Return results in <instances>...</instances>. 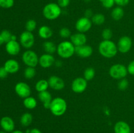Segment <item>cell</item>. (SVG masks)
Segmentation results:
<instances>
[{"mask_svg": "<svg viewBox=\"0 0 134 133\" xmlns=\"http://www.w3.org/2000/svg\"><path fill=\"white\" fill-rule=\"evenodd\" d=\"M102 3L103 7L109 9L113 7V6L115 4V0H104Z\"/></svg>", "mask_w": 134, "mask_h": 133, "instance_id": "obj_36", "label": "cell"}, {"mask_svg": "<svg viewBox=\"0 0 134 133\" xmlns=\"http://www.w3.org/2000/svg\"><path fill=\"white\" fill-rule=\"evenodd\" d=\"M23 104L25 108L27 109L34 110L37 106V102L34 96H30L24 99Z\"/></svg>", "mask_w": 134, "mask_h": 133, "instance_id": "obj_23", "label": "cell"}, {"mask_svg": "<svg viewBox=\"0 0 134 133\" xmlns=\"http://www.w3.org/2000/svg\"><path fill=\"white\" fill-rule=\"evenodd\" d=\"M0 104H1V100H0Z\"/></svg>", "mask_w": 134, "mask_h": 133, "instance_id": "obj_49", "label": "cell"}, {"mask_svg": "<svg viewBox=\"0 0 134 133\" xmlns=\"http://www.w3.org/2000/svg\"><path fill=\"white\" fill-rule=\"evenodd\" d=\"M102 37L103 40H111L113 37V31L109 28L104 29L102 31Z\"/></svg>", "mask_w": 134, "mask_h": 133, "instance_id": "obj_33", "label": "cell"}, {"mask_svg": "<svg viewBox=\"0 0 134 133\" xmlns=\"http://www.w3.org/2000/svg\"><path fill=\"white\" fill-rule=\"evenodd\" d=\"M57 53L63 59H69L75 53V46L71 41H62L57 46Z\"/></svg>", "mask_w": 134, "mask_h": 133, "instance_id": "obj_3", "label": "cell"}, {"mask_svg": "<svg viewBox=\"0 0 134 133\" xmlns=\"http://www.w3.org/2000/svg\"><path fill=\"white\" fill-rule=\"evenodd\" d=\"M75 53L81 58H88L92 55L93 49L87 44L75 46Z\"/></svg>", "mask_w": 134, "mask_h": 133, "instance_id": "obj_15", "label": "cell"}, {"mask_svg": "<svg viewBox=\"0 0 134 133\" xmlns=\"http://www.w3.org/2000/svg\"><path fill=\"white\" fill-rule=\"evenodd\" d=\"M38 98H39V100L43 102V107L45 109L49 110L50 107H51V102H52V99H53L51 93L48 91H42V92L39 93Z\"/></svg>", "mask_w": 134, "mask_h": 133, "instance_id": "obj_18", "label": "cell"}, {"mask_svg": "<svg viewBox=\"0 0 134 133\" xmlns=\"http://www.w3.org/2000/svg\"><path fill=\"white\" fill-rule=\"evenodd\" d=\"M20 44L24 48L29 50L35 44V37L32 32L25 31L20 35Z\"/></svg>", "mask_w": 134, "mask_h": 133, "instance_id": "obj_7", "label": "cell"}, {"mask_svg": "<svg viewBox=\"0 0 134 133\" xmlns=\"http://www.w3.org/2000/svg\"><path fill=\"white\" fill-rule=\"evenodd\" d=\"M88 81L82 77L75 78L71 83V89L75 93H82L86 89Z\"/></svg>", "mask_w": 134, "mask_h": 133, "instance_id": "obj_10", "label": "cell"}, {"mask_svg": "<svg viewBox=\"0 0 134 133\" xmlns=\"http://www.w3.org/2000/svg\"><path fill=\"white\" fill-rule=\"evenodd\" d=\"M49 87L56 91H60L63 89L65 87V82L64 80L58 76L53 75L50 76L48 80Z\"/></svg>", "mask_w": 134, "mask_h": 133, "instance_id": "obj_12", "label": "cell"}, {"mask_svg": "<svg viewBox=\"0 0 134 133\" xmlns=\"http://www.w3.org/2000/svg\"><path fill=\"white\" fill-rule=\"evenodd\" d=\"M30 133H42V132L39 129H36V128H34V129H31Z\"/></svg>", "mask_w": 134, "mask_h": 133, "instance_id": "obj_42", "label": "cell"}, {"mask_svg": "<svg viewBox=\"0 0 134 133\" xmlns=\"http://www.w3.org/2000/svg\"><path fill=\"white\" fill-rule=\"evenodd\" d=\"M59 35L62 38L67 39V38L71 37V32L70 29L68 27H62V28L60 29V31H59Z\"/></svg>", "mask_w": 134, "mask_h": 133, "instance_id": "obj_32", "label": "cell"}, {"mask_svg": "<svg viewBox=\"0 0 134 133\" xmlns=\"http://www.w3.org/2000/svg\"><path fill=\"white\" fill-rule=\"evenodd\" d=\"M115 4L119 7H124L126 6L130 2V0H115Z\"/></svg>", "mask_w": 134, "mask_h": 133, "instance_id": "obj_40", "label": "cell"}, {"mask_svg": "<svg viewBox=\"0 0 134 133\" xmlns=\"http://www.w3.org/2000/svg\"><path fill=\"white\" fill-rule=\"evenodd\" d=\"M20 44L17 40H10L5 44V50L10 56H16L20 52Z\"/></svg>", "mask_w": 134, "mask_h": 133, "instance_id": "obj_16", "label": "cell"}, {"mask_svg": "<svg viewBox=\"0 0 134 133\" xmlns=\"http://www.w3.org/2000/svg\"><path fill=\"white\" fill-rule=\"evenodd\" d=\"M43 48L46 53H50V54H53L57 51V46L53 42L48 41V40L44 42L43 44Z\"/></svg>", "mask_w": 134, "mask_h": 133, "instance_id": "obj_24", "label": "cell"}, {"mask_svg": "<svg viewBox=\"0 0 134 133\" xmlns=\"http://www.w3.org/2000/svg\"><path fill=\"white\" fill-rule=\"evenodd\" d=\"M39 58L37 54L34 51L27 50L25 51L22 56V60L27 66L35 67L39 64Z\"/></svg>", "mask_w": 134, "mask_h": 133, "instance_id": "obj_6", "label": "cell"}, {"mask_svg": "<svg viewBox=\"0 0 134 133\" xmlns=\"http://www.w3.org/2000/svg\"><path fill=\"white\" fill-rule=\"evenodd\" d=\"M129 86V82L126 78H123L119 80L118 82V88L121 91H124Z\"/></svg>", "mask_w": 134, "mask_h": 133, "instance_id": "obj_34", "label": "cell"}, {"mask_svg": "<svg viewBox=\"0 0 134 133\" xmlns=\"http://www.w3.org/2000/svg\"><path fill=\"white\" fill-rule=\"evenodd\" d=\"M35 75H36V70L35 67L27 66L24 71V76L25 78L27 80L33 79Z\"/></svg>", "mask_w": 134, "mask_h": 133, "instance_id": "obj_28", "label": "cell"}, {"mask_svg": "<svg viewBox=\"0 0 134 133\" xmlns=\"http://www.w3.org/2000/svg\"><path fill=\"white\" fill-rule=\"evenodd\" d=\"M99 53L105 58L111 59L117 54V46L111 40H103L99 43L98 46Z\"/></svg>", "mask_w": 134, "mask_h": 133, "instance_id": "obj_1", "label": "cell"}, {"mask_svg": "<svg viewBox=\"0 0 134 133\" xmlns=\"http://www.w3.org/2000/svg\"><path fill=\"white\" fill-rule=\"evenodd\" d=\"M0 133H8V132H7L5 131V130H1V131H0Z\"/></svg>", "mask_w": 134, "mask_h": 133, "instance_id": "obj_47", "label": "cell"}, {"mask_svg": "<svg viewBox=\"0 0 134 133\" xmlns=\"http://www.w3.org/2000/svg\"><path fill=\"white\" fill-rule=\"evenodd\" d=\"M124 10L122 7H116L111 11V17L115 21H119L124 17Z\"/></svg>", "mask_w": 134, "mask_h": 133, "instance_id": "obj_22", "label": "cell"}, {"mask_svg": "<svg viewBox=\"0 0 134 133\" xmlns=\"http://www.w3.org/2000/svg\"><path fill=\"white\" fill-rule=\"evenodd\" d=\"M0 126L3 130H5L7 132H12L14 130L15 124L13 119L9 116H4L0 120Z\"/></svg>", "mask_w": 134, "mask_h": 133, "instance_id": "obj_14", "label": "cell"}, {"mask_svg": "<svg viewBox=\"0 0 134 133\" xmlns=\"http://www.w3.org/2000/svg\"><path fill=\"white\" fill-rule=\"evenodd\" d=\"M109 73L111 77L115 80H120L125 78L128 74L127 67L123 64H115L110 67Z\"/></svg>", "mask_w": 134, "mask_h": 133, "instance_id": "obj_5", "label": "cell"}, {"mask_svg": "<svg viewBox=\"0 0 134 133\" xmlns=\"http://www.w3.org/2000/svg\"><path fill=\"white\" fill-rule=\"evenodd\" d=\"M33 121V116L29 112H26L21 116L20 122L23 126H28Z\"/></svg>", "mask_w": 134, "mask_h": 133, "instance_id": "obj_25", "label": "cell"}, {"mask_svg": "<svg viewBox=\"0 0 134 133\" xmlns=\"http://www.w3.org/2000/svg\"><path fill=\"white\" fill-rule=\"evenodd\" d=\"M3 66L9 74H15L20 69L19 63L14 59L7 60Z\"/></svg>", "mask_w": 134, "mask_h": 133, "instance_id": "obj_19", "label": "cell"}, {"mask_svg": "<svg viewBox=\"0 0 134 133\" xmlns=\"http://www.w3.org/2000/svg\"><path fill=\"white\" fill-rule=\"evenodd\" d=\"M14 91L16 95L22 99H25L31 96V87L27 83L24 82H20L17 83L14 87Z\"/></svg>", "mask_w": 134, "mask_h": 133, "instance_id": "obj_9", "label": "cell"}, {"mask_svg": "<svg viewBox=\"0 0 134 133\" xmlns=\"http://www.w3.org/2000/svg\"><path fill=\"white\" fill-rule=\"evenodd\" d=\"M83 1L86 3H88V2H90V1H91V0H83Z\"/></svg>", "mask_w": 134, "mask_h": 133, "instance_id": "obj_46", "label": "cell"}, {"mask_svg": "<svg viewBox=\"0 0 134 133\" xmlns=\"http://www.w3.org/2000/svg\"><path fill=\"white\" fill-rule=\"evenodd\" d=\"M14 4V0H0V7L4 9H10Z\"/></svg>", "mask_w": 134, "mask_h": 133, "instance_id": "obj_35", "label": "cell"}, {"mask_svg": "<svg viewBox=\"0 0 134 133\" xmlns=\"http://www.w3.org/2000/svg\"><path fill=\"white\" fill-rule=\"evenodd\" d=\"M91 20L92 23H94L96 26H102L105 21V17L102 13H96L93 15Z\"/></svg>", "mask_w": 134, "mask_h": 133, "instance_id": "obj_27", "label": "cell"}, {"mask_svg": "<svg viewBox=\"0 0 134 133\" xmlns=\"http://www.w3.org/2000/svg\"><path fill=\"white\" fill-rule=\"evenodd\" d=\"M92 26V22L88 18L83 16L77 20L75 23V28L79 33H85L91 29Z\"/></svg>", "mask_w": 134, "mask_h": 133, "instance_id": "obj_11", "label": "cell"}, {"mask_svg": "<svg viewBox=\"0 0 134 133\" xmlns=\"http://www.w3.org/2000/svg\"><path fill=\"white\" fill-rule=\"evenodd\" d=\"M1 36L2 37L3 39L4 40V43H7L8 42H9L10 40H11V38H12V35L13 34L7 29H4L0 33Z\"/></svg>", "mask_w": 134, "mask_h": 133, "instance_id": "obj_31", "label": "cell"}, {"mask_svg": "<svg viewBox=\"0 0 134 133\" xmlns=\"http://www.w3.org/2000/svg\"><path fill=\"white\" fill-rule=\"evenodd\" d=\"M3 43H4L3 39L2 37H1V35H0V46H1L2 45V44H3Z\"/></svg>", "mask_w": 134, "mask_h": 133, "instance_id": "obj_44", "label": "cell"}, {"mask_svg": "<svg viewBox=\"0 0 134 133\" xmlns=\"http://www.w3.org/2000/svg\"><path fill=\"white\" fill-rule=\"evenodd\" d=\"M118 51L122 53H126L130 52L132 47V40L130 37L124 35L121 37L118 41Z\"/></svg>", "mask_w": 134, "mask_h": 133, "instance_id": "obj_8", "label": "cell"}, {"mask_svg": "<svg viewBox=\"0 0 134 133\" xmlns=\"http://www.w3.org/2000/svg\"><path fill=\"white\" fill-rule=\"evenodd\" d=\"M93 15H94V14H93V12L91 9H86V11H85V17H86V18H88L90 19V18H92V17L93 16Z\"/></svg>", "mask_w": 134, "mask_h": 133, "instance_id": "obj_41", "label": "cell"}, {"mask_svg": "<svg viewBox=\"0 0 134 133\" xmlns=\"http://www.w3.org/2000/svg\"><path fill=\"white\" fill-rule=\"evenodd\" d=\"M127 70H128V74L134 76V60L131 61L128 64V66H127Z\"/></svg>", "mask_w": 134, "mask_h": 133, "instance_id": "obj_38", "label": "cell"}, {"mask_svg": "<svg viewBox=\"0 0 134 133\" xmlns=\"http://www.w3.org/2000/svg\"><path fill=\"white\" fill-rule=\"evenodd\" d=\"M48 87H49V84H48V80H46L44 79L39 80V81L36 82L35 86V89L39 93L47 91Z\"/></svg>", "mask_w": 134, "mask_h": 133, "instance_id": "obj_26", "label": "cell"}, {"mask_svg": "<svg viewBox=\"0 0 134 133\" xmlns=\"http://www.w3.org/2000/svg\"><path fill=\"white\" fill-rule=\"evenodd\" d=\"M99 1H100V2H101V3H102V2H103V1H104V0H99Z\"/></svg>", "mask_w": 134, "mask_h": 133, "instance_id": "obj_48", "label": "cell"}, {"mask_svg": "<svg viewBox=\"0 0 134 133\" xmlns=\"http://www.w3.org/2000/svg\"><path fill=\"white\" fill-rule=\"evenodd\" d=\"M56 66H58V67H60V66L62 65V62L60 61H58L56 63Z\"/></svg>", "mask_w": 134, "mask_h": 133, "instance_id": "obj_45", "label": "cell"}, {"mask_svg": "<svg viewBox=\"0 0 134 133\" xmlns=\"http://www.w3.org/2000/svg\"><path fill=\"white\" fill-rule=\"evenodd\" d=\"M10 133H24V132H22V130H13L12 132Z\"/></svg>", "mask_w": 134, "mask_h": 133, "instance_id": "obj_43", "label": "cell"}, {"mask_svg": "<svg viewBox=\"0 0 134 133\" xmlns=\"http://www.w3.org/2000/svg\"><path fill=\"white\" fill-rule=\"evenodd\" d=\"M96 72L94 68L88 67L84 72V78L87 81L92 80L95 76Z\"/></svg>", "mask_w": 134, "mask_h": 133, "instance_id": "obj_29", "label": "cell"}, {"mask_svg": "<svg viewBox=\"0 0 134 133\" xmlns=\"http://www.w3.org/2000/svg\"><path fill=\"white\" fill-rule=\"evenodd\" d=\"M38 35L39 37L43 39H48L52 37L53 35L52 29L47 26H42L38 30Z\"/></svg>", "mask_w": 134, "mask_h": 133, "instance_id": "obj_21", "label": "cell"}, {"mask_svg": "<svg viewBox=\"0 0 134 133\" xmlns=\"http://www.w3.org/2000/svg\"><path fill=\"white\" fill-rule=\"evenodd\" d=\"M56 61L52 56L50 53H44L39 58V65L43 69H48L52 66L55 63Z\"/></svg>", "mask_w": 134, "mask_h": 133, "instance_id": "obj_13", "label": "cell"}, {"mask_svg": "<svg viewBox=\"0 0 134 133\" xmlns=\"http://www.w3.org/2000/svg\"><path fill=\"white\" fill-rule=\"evenodd\" d=\"M37 27V22L35 20L30 19L26 22L25 24V28L26 31L33 32Z\"/></svg>", "mask_w": 134, "mask_h": 133, "instance_id": "obj_30", "label": "cell"}, {"mask_svg": "<svg viewBox=\"0 0 134 133\" xmlns=\"http://www.w3.org/2000/svg\"><path fill=\"white\" fill-rule=\"evenodd\" d=\"M8 74L9 73L4 66L0 67V79H5L7 77Z\"/></svg>", "mask_w": 134, "mask_h": 133, "instance_id": "obj_39", "label": "cell"}, {"mask_svg": "<svg viewBox=\"0 0 134 133\" xmlns=\"http://www.w3.org/2000/svg\"><path fill=\"white\" fill-rule=\"evenodd\" d=\"M68 109V104L65 99L62 97H56L51 102L50 111L55 116H63Z\"/></svg>", "mask_w": 134, "mask_h": 133, "instance_id": "obj_2", "label": "cell"}, {"mask_svg": "<svg viewBox=\"0 0 134 133\" xmlns=\"http://www.w3.org/2000/svg\"><path fill=\"white\" fill-rule=\"evenodd\" d=\"M70 41L73 43L75 46H82L86 44L87 37L85 33L78 32L71 35L70 37Z\"/></svg>", "mask_w": 134, "mask_h": 133, "instance_id": "obj_17", "label": "cell"}, {"mask_svg": "<svg viewBox=\"0 0 134 133\" xmlns=\"http://www.w3.org/2000/svg\"><path fill=\"white\" fill-rule=\"evenodd\" d=\"M71 0H58L57 3L61 8H65L69 6Z\"/></svg>", "mask_w": 134, "mask_h": 133, "instance_id": "obj_37", "label": "cell"}, {"mask_svg": "<svg viewBox=\"0 0 134 133\" xmlns=\"http://www.w3.org/2000/svg\"><path fill=\"white\" fill-rule=\"evenodd\" d=\"M62 14V8L56 3H49L43 7V14L46 19L54 20Z\"/></svg>", "mask_w": 134, "mask_h": 133, "instance_id": "obj_4", "label": "cell"}, {"mask_svg": "<svg viewBox=\"0 0 134 133\" xmlns=\"http://www.w3.org/2000/svg\"><path fill=\"white\" fill-rule=\"evenodd\" d=\"M115 133H131V128L126 122L119 121L114 126Z\"/></svg>", "mask_w": 134, "mask_h": 133, "instance_id": "obj_20", "label": "cell"}]
</instances>
